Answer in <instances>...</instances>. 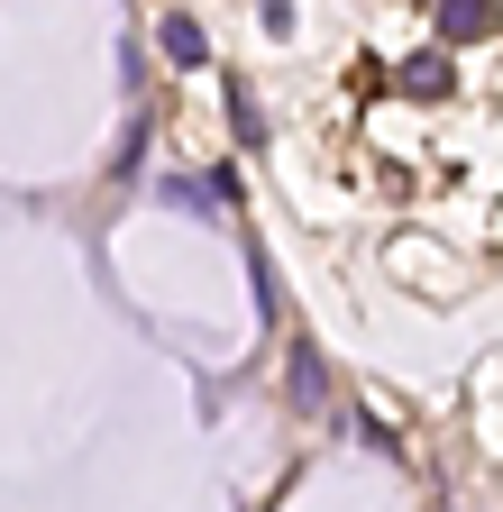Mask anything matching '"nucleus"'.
Instances as JSON below:
<instances>
[{
  "label": "nucleus",
  "instance_id": "2",
  "mask_svg": "<svg viewBox=\"0 0 503 512\" xmlns=\"http://www.w3.org/2000/svg\"><path fill=\"white\" fill-rule=\"evenodd\" d=\"M403 92H412V101H449V92H458L449 55H439V46H430V55H412V64H403Z\"/></svg>",
  "mask_w": 503,
  "mask_h": 512
},
{
  "label": "nucleus",
  "instance_id": "6",
  "mask_svg": "<svg viewBox=\"0 0 503 512\" xmlns=\"http://www.w3.org/2000/svg\"><path fill=\"white\" fill-rule=\"evenodd\" d=\"M165 202H174V211H211V183H193V174H165Z\"/></svg>",
  "mask_w": 503,
  "mask_h": 512
},
{
  "label": "nucleus",
  "instance_id": "3",
  "mask_svg": "<svg viewBox=\"0 0 503 512\" xmlns=\"http://www.w3.org/2000/svg\"><path fill=\"white\" fill-rule=\"evenodd\" d=\"M494 28V0H439V37H449V46H476Z\"/></svg>",
  "mask_w": 503,
  "mask_h": 512
},
{
  "label": "nucleus",
  "instance_id": "5",
  "mask_svg": "<svg viewBox=\"0 0 503 512\" xmlns=\"http://www.w3.org/2000/svg\"><path fill=\"white\" fill-rule=\"evenodd\" d=\"M229 128H238V147H266V110L247 83H229Z\"/></svg>",
  "mask_w": 503,
  "mask_h": 512
},
{
  "label": "nucleus",
  "instance_id": "1",
  "mask_svg": "<svg viewBox=\"0 0 503 512\" xmlns=\"http://www.w3.org/2000/svg\"><path fill=\"white\" fill-rule=\"evenodd\" d=\"M156 46L193 74V64H211V37H202V19H183V10H165V28H156Z\"/></svg>",
  "mask_w": 503,
  "mask_h": 512
},
{
  "label": "nucleus",
  "instance_id": "4",
  "mask_svg": "<svg viewBox=\"0 0 503 512\" xmlns=\"http://www.w3.org/2000/svg\"><path fill=\"white\" fill-rule=\"evenodd\" d=\"M293 403H302V412L330 403V366H321V348H293Z\"/></svg>",
  "mask_w": 503,
  "mask_h": 512
},
{
  "label": "nucleus",
  "instance_id": "7",
  "mask_svg": "<svg viewBox=\"0 0 503 512\" xmlns=\"http://www.w3.org/2000/svg\"><path fill=\"white\" fill-rule=\"evenodd\" d=\"M257 19H266L275 37H293V0H257Z\"/></svg>",
  "mask_w": 503,
  "mask_h": 512
}]
</instances>
